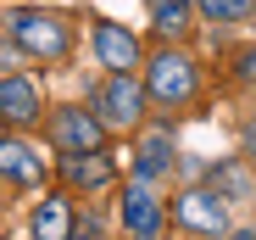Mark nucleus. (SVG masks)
I'll return each instance as SVG.
<instances>
[{"mask_svg":"<svg viewBox=\"0 0 256 240\" xmlns=\"http://www.w3.org/2000/svg\"><path fill=\"white\" fill-rule=\"evenodd\" d=\"M67 184H106L112 179V162L100 151H67V162H62Z\"/></svg>","mask_w":256,"mask_h":240,"instance_id":"9d476101","label":"nucleus"},{"mask_svg":"<svg viewBox=\"0 0 256 240\" xmlns=\"http://www.w3.org/2000/svg\"><path fill=\"white\" fill-rule=\"evenodd\" d=\"M250 140H256V117H250Z\"/></svg>","mask_w":256,"mask_h":240,"instance_id":"a211bd4d","label":"nucleus"},{"mask_svg":"<svg viewBox=\"0 0 256 240\" xmlns=\"http://www.w3.org/2000/svg\"><path fill=\"white\" fill-rule=\"evenodd\" d=\"M122 223L134 229L140 240H150V234L162 229V207H156L150 184H128V195H122Z\"/></svg>","mask_w":256,"mask_h":240,"instance_id":"0eeeda50","label":"nucleus"},{"mask_svg":"<svg viewBox=\"0 0 256 240\" xmlns=\"http://www.w3.org/2000/svg\"><path fill=\"white\" fill-rule=\"evenodd\" d=\"M67 240H100V223H95V218H84V223H78Z\"/></svg>","mask_w":256,"mask_h":240,"instance_id":"dca6fc26","label":"nucleus"},{"mask_svg":"<svg viewBox=\"0 0 256 240\" xmlns=\"http://www.w3.org/2000/svg\"><path fill=\"white\" fill-rule=\"evenodd\" d=\"M173 212H178V223L195 229V234H223V223H228L223 195H218V190H184Z\"/></svg>","mask_w":256,"mask_h":240,"instance_id":"20e7f679","label":"nucleus"},{"mask_svg":"<svg viewBox=\"0 0 256 240\" xmlns=\"http://www.w3.org/2000/svg\"><path fill=\"white\" fill-rule=\"evenodd\" d=\"M72 234V218H67V201L62 195H45L34 212V240H67Z\"/></svg>","mask_w":256,"mask_h":240,"instance_id":"9b49d317","label":"nucleus"},{"mask_svg":"<svg viewBox=\"0 0 256 240\" xmlns=\"http://www.w3.org/2000/svg\"><path fill=\"white\" fill-rule=\"evenodd\" d=\"M95 112H100V123H112V129H134L140 112H145V95H140V84L128 73H112L106 84L95 90Z\"/></svg>","mask_w":256,"mask_h":240,"instance_id":"f03ea898","label":"nucleus"},{"mask_svg":"<svg viewBox=\"0 0 256 240\" xmlns=\"http://www.w3.org/2000/svg\"><path fill=\"white\" fill-rule=\"evenodd\" d=\"M156 28L162 34H184L190 28V0H156Z\"/></svg>","mask_w":256,"mask_h":240,"instance_id":"ddd939ff","label":"nucleus"},{"mask_svg":"<svg viewBox=\"0 0 256 240\" xmlns=\"http://www.w3.org/2000/svg\"><path fill=\"white\" fill-rule=\"evenodd\" d=\"M95 56H100V67L128 73V67H140V39L117 23H95Z\"/></svg>","mask_w":256,"mask_h":240,"instance_id":"39448f33","label":"nucleus"},{"mask_svg":"<svg viewBox=\"0 0 256 240\" xmlns=\"http://www.w3.org/2000/svg\"><path fill=\"white\" fill-rule=\"evenodd\" d=\"M0 162H6V179L12 184H39V179H45V156H39L34 145H22V140L0 145Z\"/></svg>","mask_w":256,"mask_h":240,"instance_id":"6e6552de","label":"nucleus"},{"mask_svg":"<svg viewBox=\"0 0 256 240\" xmlns=\"http://www.w3.org/2000/svg\"><path fill=\"white\" fill-rule=\"evenodd\" d=\"M200 12L212 23H245L250 17V0H200Z\"/></svg>","mask_w":256,"mask_h":240,"instance_id":"4468645a","label":"nucleus"},{"mask_svg":"<svg viewBox=\"0 0 256 240\" xmlns=\"http://www.w3.org/2000/svg\"><path fill=\"white\" fill-rule=\"evenodd\" d=\"M150 95L162 101V106H184L190 95H195V62L190 56H178V51H162L156 62H150Z\"/></svg>","mask_w":256,"mask_h":240,"instance_id":"7ed1b4c3","label":"nucleus"},{"mask_svg":"<svg viewBox=\"0 0 256 240\" xmlns=\"http://www.w3.org/2000/svg\"><path fill=\"white\" fill-rule=\"evenodd\" d=\"M12 45H22L28 56L56 62V56H67V23L50 17V12H17L12 17Z\"/></svg>","mask_w":256,"mask_h":240,"instance_id":"f257e3e1","label":"nucleus"},{"mask_svg":"<svg viewBox=\"0 0 256 240\" xmlns=\"http://www.w3.org/2000/svg\"><path fill=\"white\" fill-rule=\"evenodd\" d=\"M134 168H140V179H156V173L167 168V134H150V140L140 145V162H134Z\"/></svg>","mask_w":256,"mask_h":240,"instance_id":"f8f14e48","label":"nucleus"},{"mask_svg":"<svg viewBox=\"0 0 256 240\" xmlns=\"http://www.w3.org/2000/svg\"><path fill=\"white\" fill-rule=\"evenodd\" d=\"M245 184H250V179H245L240 168H223V173H218V195H223V201H228V195H245Z\"/></svg>","mask_w":256,"mask_h":240,"instance_id":"2eb2a0df","label":"nucleus"},{"mask_svg":"<svg viewBox=\"0 0 256 240\" xmlns=\"http://www.w3.org/2000/svg\"><path fill=\"white\" fill-rule=\"evenodd\" d=\"M56 145L62 151H100V117L95 112H56Z\"/></svg>","mask_w":256,"mask_h":240,"instance_id":"423d86ee","label":"nucleus"},{"mask_svg":"<svg viewBox=\"0 0 256 240\" xmlns=\"http://www.w3.org/2000/svg\"><path fill=\"white\" fill-rule=\"evenodd\" d=\"M0 112H6L12 123H22V117L39 112V90L28 84L22 73H6V78H0Z\"/></svg>","mask_w":256,"mask_h":240,"instance_id":"1a4fd4ad","label":"nucleus"},{"mask_svg":"<svg viewBox=\"0 0 256 240\" xmlns=\"http://www.w3.org/2000/svg\"><path fill=\"white\" fill-rule=\"evenodd\" d=\"M234 240H256V234H250V229H240V234H234Z\"/></svg>","mask_w":256,"mask_h":240,"instance_id":"f3484780","label":"nucleus"}]
</instances>
